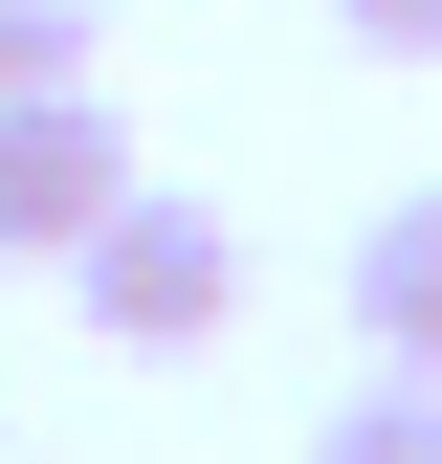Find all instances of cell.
Wrapping results in <instances>:
<instances>
[{"label":"cell","mask_w":442,"mask_h":464,"mask_svg":"<svg viewBox=\"0 0 442 464\" xmlns=\"http://www.w3.org/2000/svg\"><path fill=\"white\" fill-rule=\"evenodd\" d=\"M67 310L110 332V354H199V332L244 310V221H221V199H178V178H133V199L67 244Z\"/></svg>","instance_id":"1"},{"label":"cell","mask_w":442,"mask_h":464,"mask_svg":"<svg viewBox=\"0 0 442 464\" xmlns=\"http://www.w3.org/2000/svg\"><path fill=\"white\" fill-rule=\"evenodd\" d=\"M310 464H442V376H354L310 420Z\"/></svg>","instance_id":"4"},{"label":"cell","mask_w":442,"mask_h":464,"mask_svg":"<svg viewBox=\"0 0 442 464\" xmlns=\"http://www.w3.org/2000/svg\"><path fill=\"white\" fill-rule=\"evenodd\" d=\"M332 23H354L376 67H442V0H332Z\"/></svg>","instance_id":"6"},{"label":"cell","mask_w":442,"mask_h":464,"mask_svg":"<svg viewBox=\"0 0 442 464\" xmlns=\"http://www.w3.org/2000/svg\"><path fill=\"white\" fill-rule=\"evenodd\" d=\"M0 464H23V442H0Z\"/></svg>","instance_id":"7"},{"label":"cell","mask_w":442,"mask_h":464,"mask_svg":"<svg viewBox=\"0 0 442 464\" xmlns=\"http://www.w3.org/2000/svg\"><path fill=\"white\" fill-rule=\"evenodd\" d=\"M23 89H89V0H0V111Z\"/></svg>","instance_id":"5"},{"label":"cell","mask_w":442,"mask_h":464,"mask_svg":"<svg viewBox=\"0 0 442 464\" xmlns=\"http://www.w3.org/2000/svg\"><path fill=\"white\" fill-rule=\"evenodd\" d=\"M110 199H133V133H110V89H23V111H0V266H67Z\"/></svg>","instance_id":"2"},{"label":"cell","mask_w":442,"mask_h":464,"mask_svg":"<svg viewBox=\"0 0 442 464\" xmlns=\"http://www.w3.org/2000/svg\"><path fill=\"white\" fill-rule=\"evenodd\" d=\"M354 354L376 376H442V178L354 221Z\"/></svg>","instance_id":"3"}]
</instances>
